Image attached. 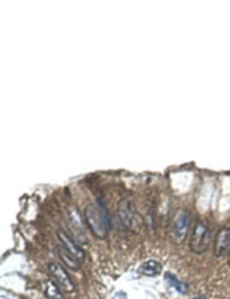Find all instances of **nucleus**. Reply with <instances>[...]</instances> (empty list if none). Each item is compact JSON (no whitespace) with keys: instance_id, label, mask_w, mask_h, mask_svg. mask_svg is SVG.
Returning <instances> with one entry per match:
<instances>
[{"instance_id":"1","label":"nucleus","mask_w":230,"mask_h":299,"mask_svg":"<svg viewBox=\"0 0 230 299\" xmlns=\"http://www.w3.org/2000/svg\"><path fill=\"white\" fill-rule=\"evenodd\" d=\"M85 222L96 237L105 240L109 234L111 221L104 209L88 205L85 210Z\"/></svg>"},{"instance_id":"2","label":"nucleus","mask_w":230,"mask_h":299,"mask_svg":"<svg viewBox=\"0 0 230 299\" xmlns=\"http://www.w3.org/2000/svg\"><path fill=\"white\" fill-rule=\"evenodd\" d=\"M210 244V229L203 222L199 221L191 235L190 250L195 254L204 253L209 249Z\"/></svg>"},{"instance_id":"3","label":"nucleus","mask_w":230,"mask_h":299,"mask_svg":"<svg viewBox=\"0 0 230 299\" xmlns=\"http://www.w3.org/2000/svg\"><path fill=\"white\" fill-rule=\"evenodd\" d=\"M191 219L189 213L185 211L178 213L173 225V236L175 243L181 244L186 241L189 233Z\"/></svg>"},{"instance_id":"4","label":"nucleus","mask_w":230,"mask_h":299,"mask_svg":"<svg viewBox=\"0 0 230 299\" xmlns=\"http://www.w3.org/2000/svg\"><path fill=\"white\" fill-rule=\"evenodd\" d=\"M49 271L53 276L57 283L67 292L75 290V286L69 277V273L61 264L52 263L49 264Z\"/></svg>"},{"instance_id":"5","label":"nucleus","mask_w":230,"mask_h":299,"mask_svg":"<svg viewBox=\"0 0 230 299\" xmlns=\"http://www.w3.org/2000/svg\"><path fill=\"white\" fill-rule=\"evenodd\" d=\"M57 236L60 239L63 247L69 251V253L72 254L73 256H75L78 261H80L81 263H84L85 259V251L82 250L71 238L69 237V235H68L67 233H65L63 230H58Z\"/></svg>"},{"instance_id":"6","label":"nucleus","mask_w":230,"mask_h":299,"mask_svg":"<svg viewBox=\"0 0 230 299\" xmlns=\"http://www.w3.org/2000/svg\"><path fill=\"white\" fill-rule=\"evenodd\" d=\"M119 217L122 225L128 230L136 229L137 221H136V212L133 206L129 203H122L119 207Z\"/></svg>"},{"instance_id":"7","label":"nucleus","mask_w":230,"mask_h":299,"mask_svg":"<svg viewBox=\"0 0 230 299\" xmlns=\"http://www.w3.org/2000/svg\"><path fill=\"white\" fill-rule=\"evenodd\" d=\"M230 250V227L223 228L218 232L214 241V254L216 257H221Z\"/></svg>"},{"instance_id":"8","label":"nucleus","mask_w":230,"mask_h":299,"mask_svg":"<svg viewBox=\"0 0 230 299\" xmlns=\"http://www.w3.org/2000/svg\"><path fill=\"white\" fill-rule=\"evenodd\" d=\"M58 253L61 258V261L69 267V269H71L73 271H77L79 270L81 267L80 261H78L75 256H73L72 254L69 253L68 250L65 249L64 247H59L58 250Z\"/></svg>"},{"instance_id":"9","label":"nucleus","mask_w":230,"mask_h":299,"mask_svg":"<svg viewBox=\"0 0 230 299\" xmlns=\"http://www.w3.org/2000/svg\"><path fill=\"white\" fill-rule=\"evenodd\" d=\"M162 267L161 263H158L157 261L150 260L143 263L141 268H140V272L144 276L148 277H155L161 273Z\"/></svg>"},{"instance_id":"10","label":"nucleus","mask_w":230,"mask_h":299,"mask_svg":"<svg viewBox=\"0 0 230 299\" xmlns=\"http://www.w3.org/2000/svg\"><path fill=\"white\" fill-rule=\"evenodd\" d=\"M165 279H166L171 287L175 288L181 294H186L187 290H188L187 284L180 281L174 275L171 274L169 272H167V273L165 274Z\"/></svg>"},{"instance_id":"11","label":"nucleus","mask_w":230,"mask_h":299,"mask_svg":"<svg viewBox=\"0 0 230 299\" xmlns=\"http://www.w3.org/2000/svg\"><path fill=\"white\" fill-rule=\"evenodd\" d=\"M46 295L51 299H64L63 295H61V292L56 286L55 283L53 281H48L46 283Z\"/></svg>"},{"instance_id":"12","label":"nucleus","mask_w":230,"mask_h":299,"mask_svg":"<svg viewBox=\"0 0 230 299\" xmlns=\"http://www.w3.org/2000/svg\"><path fill=\"white\" fill-rule=\"evenodd\" d=\"M192 299H205V298H204V297H202V296H195V297H194V298H192Z\"/></svg>"},{"instance_id":"13","label":"nucleus","mask_w":230,"mask_h":299,"mask_svg":"<svg viewBox=\"0 0 230 299\" xmlns=\"http://www.w3.org/2000/svg\"><path fill=\"white\" fill-rule=\"evenodd\" d=\"M228 265L230 266V250H229V253H228Z\"/></svg>"}]
</instances>
